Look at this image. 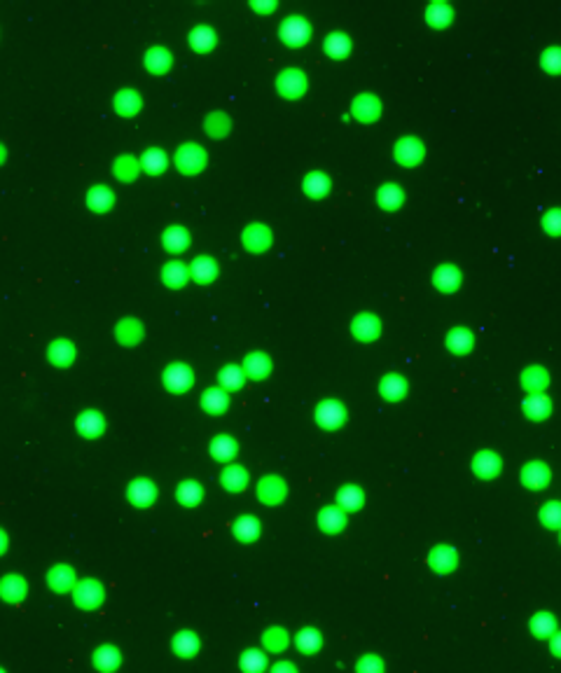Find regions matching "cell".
Listing matches in <instances>:
<instances>
[{
  "instance_id": "obj_53",
  "label": "cell",
  "mask_w": 561,
  "mask_h": 673,
  "mask_svg": "<svg viewBox=\"0 0 561 673\" xmlns=\"http://www.w3.org/2000/svg\"><path fill=\"white\" fill-rule=\"evenodd\" d=\"M257 531H259L257 519H252V517H243V519H238V522H236V536H238V538L250 540V538H255V536H257Z\"/></svg>"
},
{
  "instance_id": "obj_37",
  "label": "cell",
  "mask_w": 561,
  "mask_h": 673,
  "mask_svg": "<svg viewBox=\"0 0 561 673\" xmlns=\"http://www.w3.org/2000/svg\"><path fill=\"white\" fill-rule=\"evenodd\" d=\"M304 189L311 196H323L330 189V180H327V175L325 173H320V171H313V173H309L306 178H304Z\"/></svg>"
},
{
  "instance_id": "obj_58",
  "label": "cell",
  "mask_w": 561,
  "mask_h": 673,
  "mask_svg": "<svg viewBox=\"0 0 561 673\" xmlns=\"http://www.w3.org/2000/svg\"><path fill=\"white\" fill-rule=\"evenodd\" d=\"M5 547H7V538H5V533L0 531V552H5Z\"/></svg>"
},
{
  "instance_id": "obj_3",
  "label": "cell",
  "mask_w": 561,
  "mask_h": 673,
  "mask_svg": "<svg viewBox=\"0 0 561 673\" xmlns=\"http://www.w3.org/2000/svg\"><path fill=\"white\" fill-rule=\"evenodd\" d=\"M393 154H396V159L400 161V164L414 166V164H419V161L424 159V145H421L419 138L407 136V138L398 140L396 147H393Z\"/></svg>"
},
{
  "instance_id": "obj_43",
  "label": "cell",
  "mask_w": 561,
  "mask_h": 673,
  "mask_svg": "<svg viewBox=\"0 0 561 673\" xmlns=\"http://www.w3.org/2000/svg\"><path fill=\"white\" fill-rule=\"evenodd\" d=\"M325 49L334 56V59H342V56L351 49V42H349V38L344 33H332V35H327Z\"/></svg>"
},
{
  "instance_id": "obj_28",
  "label": "cell",
  "mask_w": 561,
  "mask_h": 673,
  "mask_svg": "<svg viewBox=\"0 0 561 673\" xmlns=\"http://www.w3.org/2000/svg\"><path fill=\"white\" fill-rule=\"evenodd\" d=\"M115 108L122 112V115H136V110L140 108V96L138 91L133 89H124L115 96Z\"/></svg>"
},
{
  "instance_id": "obj_40",
  "label": "cell",
  "mask_w": 561,
  "mask_h": 673,
  "mask_svg": "<svg viewBox=\"0 0 561 673\" xmlns=\"http://www.w3.org/2000/svg\"><path fill=\"white\" fill-rule=\"evenodd\" d=\"M201 405L206 407L208 412L220 414L224 407H227V393H224L222 388H210V390H206V395L201 397Z\"/></svg>"
},
{
  "instance_id": "obj_14",
  "label": "cell",
  "mask_w": 561,
  "mask_h": 673,
  "mask_svg": "<svg viewBox=\"0 0 561 673\" xmlns=\"http://www.w3.org/2000/svg\"><path fill=\"white\" fill-rule=\"evenodd\" d=\"M271 369V362H269V355L266 353H248L243 360V372L252 379H264L269 374Z\"/></svg>"
},
{
  "instance_id": "obj_38",
  "label": "cell",
  "mask_w": 561,
  "mask_h": 673,
  "mask_svg": "<svg viewBox=\"0 0 561 673\" xmlns=\"http://www.w3.org/2000/svg\"><path fill=\"white\" fill-rule=\"evenodd\" d=\"M452 7H449L447 3H433L431 7L426 10V17H428V24H433V26H445V24H449L452 21Z\"/></svg>"
},
{
  "instance_id": "obj_51",
  "label": "cell",
  "mask_w": 561,
  "mask_h": 673,
  "mask_svg": "<svg viewBox=\"0 0 561 673\" xmlns=\"http://www.w3.org/2000/svg\"><path fill=\"white\" fill-rule=\"evenodd\" d=\"M543 68L550 73H561V47H550L543 52Z\"/></svg>"
},
{
  "instance_id": "obj_7",
  "label": "cell",
  "mask_w": 561,
  "mask_h": 673,
  "mask_svg": "<svg viewBox=\"0 0 561 673\" xmlns=\"http://www.w3.org/2000/svg\"><path fill=\"white\" fill-rule=\"evenodd\" d=\"M75 601L82 608H94L103 601V587L96 580H84L75 589Z\"/></svg>"
},
{
  "instance_id": "obj_24",
  "label": "cell",
  "mask_w": 561,
  "mask_h": 673,
  "mask_svg": "<svg viewBox=\"0 0 561 673\" xmlns=\"http://www.w3.org/2000/svg\"><path fill=\"white\" fill-rule=\"evenodd\" d=\"M377 199H379V203H381L384 208L393 210V208H400V203L405 201V194H403V189H400V185H391V182H388V185L379 187Z\"/></svg>"
},
{
  "instance_id": "obj_21",
  "label": "cell",
  "mask_w": 561,
  "mask_h": 673,
  "mask_svg": "<svg viewBox=\"0 0 561 673\" xmlns=\"http://www.w3.org/2000/svg\"><path fill=\"white\" fill-rule=\"evenodd\" d=\"M547 381H550V379H547V369H543V367H529L522 372V383L531 395L533 393H543Z\"/></svg>"
},
{
  "instance_id": "obj_32",
  "label": "cell",
  "mask_w": 561,
  "mask_h": 673,
  "mask_svg": "<svg viewBox=\"0 0 561 673\" xmlns=\"http://www.w3.org/2000/svg\"><path fill=\"white\" fill-rule=\"evenodd\" d=\"M77 428H80L82 435H89V437L91 435H98L103 430V416L94 409H87L80 419H77Z\"/></svg>"
},
{
  "instance_id": "obj_30",
  "label": "cell",
  "mask_w": 561,
  "mask_h": 673,
  "mask_svg": "<svg viewBox=\"0 0 561 673\" xmlns=\"http://www.w3.org/2000/svg\"><path fill=\"white\" fill-rule=\"evenodd\" d=\"M73 358H75L73 344L66 341V339L52 341V346H49V360L56 362V365H68L70 360H73Z\"/></svg>"
},
{
  "instance_id": "obj_15",
  "label": "cell",
  "mask_w": 561,
  "mask_h": 673,
  "mask_svg": "<svg viewBox=\"0 0 561 673\" xmlns=\"http://www.w3.org/2000/svg\"><path fill=\"white\" fill-rule=\"evenodd\" d=\"M154 496H157V489H154L152 482L136 480L133 484H129V498L138 505V508H145V505H150V503L154 501Z\"/></svg>"
},
{
  "instance_id": "obj_26",
  "label": "cell",
  "mask_w": 561,
  "mask_h": 673,
  "mask_svg": "<svg viewBox=\"0 0 561 673\" xmlns=\"http://www.w3.org/2000/svg\"><path fill=\"white\" fill-rule=\"evenodd\" d=\"M381 393H384V397H388V400H400L405 395V390H407V381L400 374H386L384 379H381Z\"/></svg>"
},
{
  "instance_id": "obj_17",
  "label": "cell",
  "mask_w": 561,
  "mask_h": 673,
  "mask_svg": "<svg viewBox=\"0 0 561 673\" xmlns=\"http://www.w3.org/2000/svg\"><path fill=\"white\" fill-rule=\"evenodd\" d=\"M473 470L480 477H494L501 470V458L494 451H480L473 461Z\"/></svg>"
},
{
  "instance_id": "obj_20",
  "label": "cell",
  "mask_w": 561,
  "mask_h": 673,
  "mask_svg": "<svg viewBox=\"0 0 561 673\" xmlns=\"http://www.w3.org/2000/svg\"><path fill=\"white\" fill-rule=\"evenodd\" d=\"M524 412L533 419H545L552 412V402L545 393H533L524 400Z\"/></svg>"
},
{
  "instance_id": "obj_10",
  "label": "cell",
  "mask_w": 561,
  "mask_h": 673,
  "mask_svg": "<svg viewBox=\"0 0 561 673\" xmlns=\"http://www.w3.org/2000/svg\"><path fill=\"white\" fill-rule=\"evenodd\" d=\"M241 238H243L245 248H250V250H264L266 245L271 243V231H269V227H266V224L252 222L250 227L243 231Z\"/></svg>"
},
{
  "instance_id": "obj_48",
  "label": "cell",
  "mask_w": 561,
  "mask_h": 673,
  "mask_svg": "<svg viewBox=\"0 0 561 673\" xmlns=\"http://www.w3.org/2000/svg\"><path fill=\"white\" fill-rule=\"evenodd\" d=\"M554 617L552 615H547V613H540V615H536L533 617V622H531V629L536 631V634L540 636V638H545V636H550L552 631H554Z\"/></svg>"
},
{
  "instance_id": "obj_54",
  "label": "cell",
  "mask_w": 561,
  "mask_h": 673,
  "mask_svg": "<svg viewBox=\"0 0 561 673\" xmlns=\"http://www.w3.org/2000/svg\"><path fill=\"white\" fill-rule=\"evenodd\" d=\"M543 229L550 234H561V208H552L543 215Z\"/></svg>"
},
{
  "instance_id": "obj_25",
  "label": "cell",
  "mask_w": 561,
  "mask_h": 673,
  "mask_svg": "<svg viewBox=\"0 0 561 673\" xmlns=\"http://www.w3.org/2000/svg\"><path fill=\"white\" fill-rule=\"evenodd\" d=\"M220 480L224 484V489L241 491V489H245V484H248V475H245V470L241 465H229V468H224Z\"/></svg>"
},
{
  "instance_id": "obj_19",
  "label": "cell",
  "mask_w": 561,
  "mask_h": 673,
  "mask_svg": "<svg viewBox=\"0 0 561 673\" xmlns=\"http://www.w3.org/2000/svg\"><path fill=\"white\" fill-rule=\"evenodd\" d=\"M428 564H431L435 571L447 573V571H452V568L456 566V554H454L452 547H447V545L435 547V550L431 552V557H428Z\"/></svg>"
},
{
  "instance_id": "obj_45",
  "label": "cell",
  "mask_w": 561,
  "mask_h": 673,
  "mask_svg": "<svg viewBox=\"0 0 561 673\" xmlns=\"http://www.w3.org/2000/svg\"><path fill=\"white\" fill-rule=\"evenodd\" d=\"M245 379V372L243 367H236V365H227L222 372H220V383L224 388H238V386L243 383Z\"/></svg>"
},
{
  "instance_id": "obj_44",
  "label": "cell",
  "mask_w": 561,
  "mask_h": 673,
  "mask_svg": "<svg viewBox=\"0 0 561 673\" xmlns=\"http://www.w3.org/2000/svg\"><path fill=\"white\" fill-rule=\"evenodd\" d=\"M189 42H192V47H196V49H210L213 47V42H215V33L210 31L208 26H199V28H194L192 33H189Z\"/></svg>"
},
{
  "instance_id": "obj_4",
  "label": "cell",
  "mask_w": 561,
  "mask_h": 673,
  "mask_svg": "<svg viewBox=\"0 0 561 673\" xmlns=\"http://www.w3.org/2000/svg\"><path fill=\"white\" fill-rule=\"evenodd\" d=\"M280 38H283L288 45H302L309 38V24L302 17H288L283 24H280Z\"/></svg>"
},
{
  "instance_id": "obj_46",
  "label": "cell",
  "mask_w": 561,
  "mask_h": 673,
  "mask_svg": "<svg viewBox=\"0 0 561 673\" xmlns=\"http://www.w3.org/2000/svg\"><path fill=\"white\" fill-rule=\"evenodd\" d=\"M210 451H213L215 458H231V456L236 454V444L234 440L227 437V435H220L217 440H213V444H210Z\"/></svg>"
},
{
  "instance_id": "obj_23",
  "label": "cell",
  "mask_w": 561,
  "mask_h": 673,
  "mask_svg": "<svg viewBox=\"0 0 561 673\" xmlns=\"http://www.w3.org/2000/svg\"><path fill=\"white\" fill-rule=\"evenodd\" d=\"M0 594L5 596L7 601H21L26 596V582L19 575H7L0 582Z\"/></svg>"
},
{
  "instance_id": "obj_39",
  "label": "cell",
  "mask_w": 561,
  "mask_h": 673,
  "mask_svg": "<svg viewBox=\"0 0 561 673\" xmlns=\"http://www.w3.org/2000/svg\"><path fill=\"white\" fill-rule=\"evenodd\" d=\"M173 648H175V652H178L180 657H192L194 652L199 650V641H196L194 634H189V631H182V634L175 636Z\"/></svg>"
},
{
  "instance_id": "obj_59",
  "label": "cell",
  "mask_w": 561,
  "mask_h": 673,
  "mask_svg": "<svg viewBox=\"0 0 561 673\" xmlns=\"http://www.w3.org/2000/svg\"><path fill=\"white\" fill-rule=\"evenodd\" d=\"M0 673H5V671H3V669H0Z\"/></svg>"
},
{
  "instance_id": "obj_47",
  "label": "cell",
  "mask_w": 561,
  "mask_h": 673,
  "mask_svg": "<svg viewBox=\"0 0 561 673\" xmlns=\"http://www.w3.org/2000/svg\"><path fill=\"white\" fill-rule=\"evenodd\" d=\"M241 666H243L245 673H262L264 666H266V659H264L262 652L248 650V652H245V655L241 657Z\"/></svg>"
},
{
  "instance_id": "obj_31",
  "label": "cell",
  "mask_w": 561,
  "mask_h": 673,
  "mask_svg": "<svg viewBox=\"0 0 561 673\" xmlns=\"http://www.w3.org/2000/svg\"><path fill=\"white\" fill-rule=\"evenodd\" d=\"M94 664L101 671H115L119 664V652L112 645H103L94 652Z\"/></svg>"
},
{
  "instance_id": "obj_5",
  "label": "cell",
  "mask_w": 561,
  "mask_h": 673,
  "mask_svg": "<svg viewBox=\"0 0 561 673\" xmlns=\"http://www.w3.org/2000/svg\"><path fill=\"white\" fill-rule=\"evenodd\" d=\"M351 329H353V334L358 336V339L370 341V339H377L379 332H381V322H379L374 313H360L353 318Z\"/></svg>"
},
{
  "instance_id": "obj_11",
  "label": "cell",
  "mask_w": 561,
  "mask_h": 673,
  "mask_svg": "<svg viewBox=\"0 0 561 673\" xmlns=\"http://www.w3.org/2000/svg\"><path fill=\"white\" fill-rule=\"evenodd\" d=\"M379 112H381V101L374 94H360L353 101V115L363 122H370V119H377Z\"/></svg>"
},
{
  "instance_id": "obj_36",
  "label": "cell",
  "mask_w": 561,
  "mask_h": 673,
  "mask_svg": "<svg viewBox=\"0 0 561 673\" xmlns=\"http://www.w3.org/2000/svg\"><path fill=\"white\" fill-rule=\"evenodd\" d=\"M337 503H339V508H344V510H358L363 505V491L353 487V484H349V487H344L339 491Z\"/></svg>"
},
{
  "instance_id": "obj_41",
  "label": "cell",
  "mask_w": 561,
  "mask_h": 673,
  "mask_svg": "<svg viewBox=\"0 0 561 673\" xmlns=\"http://www.w3.org/2000/svg\"><path fill=\"white\" fill-rule=\"evenodd\" d=\"M540 522H543L547 529H561V503L550 501L540 510Z\"/></svg>"
},
{
  "instance_id": "obj_29",
  "label": "cell",
  "mask_w": 561,
  "mask_h": 673,
  "mask_svg": "<svg viewBox=\"0 0 561 673\" xmlns=\"http://www.w3.org/2000/svg\"><path fill=\"white\" fill-rule=\"evenodd\" d=\"M145 66L154 70V73H164V70L171 66V52H166L164 47H152L150 52L145 54Z\"/></svg>"
},
{
  "instance_id": "obj_42",
  "label": "cell",
  "mask_w": 561,
  "mask_h": 673,
  "mask_svg": "<svg viewBox=\"0 0 561 673\" xmlns=\"http://www.w3.org/2000/svg\"><path fill=\"white\" fill-rule=\"evenodd\" d=\"M166 166V154L159 150V147H150L145 154H143V168L150 173H159L164 171Z\"/></svg>"
},
{
  "instance_id": "obj_34",
  "label": "cell",
  "mask_w": 561,
  "mask_h": 673,
  "mask_svg": "<svg viewBox=\"0 0 561 673\" xmlns=\"http://www.w3.org/2000/svg\"><path fill=\"white\" fill-rule=\"evenodd\" d=\"M49 585L59 589V592H66V589L75 585V575L68 566H56L52 568V573H49Z\"/></svg>"
},
{
  "instance_id": "obj_16",
  "label": "cell",
  "mask_w": 561,
  "mask_h": 673,
  "mask_svg": "<svg viewBox=\"0 0 561 673\" xmlns=\"http://www.w3.org/2000/svg\"><path fill=\"white\" fill-rule=\"evenodd\" d=\"M161 278H164L166 285L171 287H180L182 283H187L189 278V266L178 262V259H173V262L164 264V269H161Z\"/></svg>"
},
{
  "instance_id": "obj_33",
  "label": "cell",
  "mask_w": 561,
  "mask_h": 673,
  "mask_svg": "<svg viewBox=\"0 0 561 673\" xmlns=\"http://www.w3.org/2000/svg\"><path fill=\"white\" fill-rule=\"evenodd\" d=\"M164 245L168 250H182L189 245V234L185 229L180 227V224H173V227H168L164 231Z\"/></svg>"
},
{
  "instance_id": "obj_27",
  "label": "cell",
  "mask_w": 561,
  "mask_h": 673,
  "mask_svg": "<svg viewBox=\"0 0 561 673\" xmlns=\"http://www.w3.org/2000/svg\"><path fill=\"white\" fill-rule=\"evenodd\" d=\"M87 201H89V208H94V210H105V208H110V206H112V201H115V194H112L110 189L105 187V185H96V187H91V189H89Z\"/></svg>"
},
{
  "instance_id": "obj_50",
  "label": "cell",
  "mask_w": 561,
  "mask_h": 673,
  "mask_svg": "<svg viewBox=\"0 0 561 673\" xmlns=\"http://www.w3.org/2000/svg\"><path fill=\"white\" fill-rule=\"evenodd\" d=\"M178 498H180V503H185V505H194V503L201 498V489H199V484H196V482H182L180 487H178Z\"/></svg>"
},
{
  "instance_id": "obj_56",
  "label": "cell",
  "mask_w": 561,
  "mask_h": 673,
  "mask_svg": "<svg viewBox=\"0 0 561 673\" xmlns=\"http://www.w3.org/2000/svg\"><path fill=\"white\" fill-rule=\"evenodd\" d=\"M273 673H295V666L290 662H280L273 666Z\"/></svg>"
},
{
  "instance_id": "obj_35",
  "label": "cell",
  "mask_w": 561,
  "mask_h": 673,
  "mask_svg": "<svg viewBox=\"0 0 561 673\" xmlns=\"http://www.w3.org/2000/svg\"><path fill=\"white\" fill-rule=\"evenodd\" d=\"M344 512H342V508H325L318 515V524H320V529H325V531H339L342 526H344Z\"/></svg>"
},
{
  "instance_id": "obj_6",
  "label": "cell",
  "mask_w": 561,
  "mask_h": 673,
  "mask_svg": "<svg viewBox=\"0 0 561 673\" xmlns=\"http://www.w3.org/2000/svg\"><path fill=\"white\" fill-rule=\"evenodd\" d=\"M192 379H194L192 369L182 362H175V365H171V367H166V372H164V383L171 390H178V393L189 388V386H192Z\"/></svg>"
},
{
  "instance_id": "obj_18",
  "label": "cell",
  "mask_w": 561,
  "mask_h": 673,
  "mask_svg": "<svg viewBox=\"0 0 561 673\" xmlns=\"http://www.w3.org/2000/svg\"><path fill=\"white\" fill-rule=\"evenodd\" d=\"M217 273V264L213 257H196L189 264V276H194L199 283H210Z\"/></svg>"
},
{
  "instance_id": "obj_9",
  "label": "cell",
  "mask_w": 561,
  "mask_h": 673,
  "mask_svg": "<svg viewBox=\"0 0 561 673\" xmlns=\"http://www.w3.org/2000/svg\"><path fill=\"white\" fill-rule=\"evenodd\" d=\"M550 477L552 473L545 463H529V465L522 470V482L529 489H545L547 484H550Z\"/></svg>"
},
{
  "instance_id": "obj_13",
  "label": "cell",
  "mask_w": 561,
  "mask_h": 673,
  "mask_svg": "<svg viewBox=\"0 0 561 673\" xmlns=\"http://www.w3.org/2000/svg\"><path fill=\"white\" fill-rule=\"evenodd\" d=\"M433 283L438 285L440 290H456L461 283V271L456 269L454 264H442L433 273Z\"/></svg>"
},
{
  "instance_id": "obj_1",
  "label": "cell",
  "mask_w": 561,
  "mask_h": 673,
  "mask_svg": "<svg viewBox=\"0 0 561 673\" xmlns=\"http://www.w3.org/2000/svg\"><path fill=\"white\" fill-rule=\"evenodd\" d=\"M175 164H178L182 173H196V171H201L203 164H206V152H203L201 145H196V143L180 145L178 152H175Z\"/></svg>"
},
{
  "instance_id": "obj_49",
  "label": "cell",
  "mask_w": 561,
  "mask_h": 673,
  "mask_svg": "<svg viewBox=\"0 0 561 673\" xmlns=\"http://www.w3.org/2000/svg\"><path fill=\"white\" fill-rule=\"evenodd\" d=\"M297 648H302L304 652H313L320 648V634L313 629H304L302 634H297Z\"/></svg>"
},
{
  "instance_id": "obj_12",
  "label": "cell",
  "mask_w": 561,
  "mask_h": 673,
  "mask_svg": "<svg viewBox=\"0 0 561 673\" xmlns=\"http://www.w3.org/2000/svg\"><path fill=\"white\" fill-rule=\"evenodd\" d=\"M257 496L262 498L264 503L276 505L278 501H283V496H285V482L278 480V477H273V475L264 477V480L259 482Z\"/></svg>"
},
{
  "instance_id": "obj_22",
  "label": "cell",
  "mask_w": 561,
  "mask_h": 673,
  "mask_svg": "<svg viewBox=\"0 0 561 673\" xmlns=\"http://www.w3.org/2000/svg\"><path fill=\"white\" fill-rule=\"evenodd\" d=\"M447 346L454 351V353H468L473 348V332L466 327H454L452 332L447 334Z\"/></svg>"
},
{
  "instance_id": "obj_55",
  "label": "cell",
  "mask_w": 561,
  "mask_h": 673,
  "mask_svg": "<svg viewBox=\"0 0 561 673\" xmlns=\"http://www.w3.org/2000/svg\"><path fill=\"white\" fill-rule=\"evenodd\" d=\"M358 671L360 673H381L384 664H381V659L374 655H365L360 662H358Z\"/></svg>"
},
{
  "instance_id": "obj_2",
  "label": "cell",
  "mask_w": 561,
  "mask_h": 673,
  "mask_svg": "<svg viewBox=\"0 0 561 673\" xmlns=\"http://www.w3.org/2000/svg\"><path fill=\"white\" fill-rule=\"evenodd\" d=\"M276 87L283 96L297 98L304 94V89H306V75L297 68H285L283 73H278Z\"/></svg>"
},
{
  "instance_id": "obj_8",
  "label": "cell",
  "mask_w": 561,
  "mask_h": 673,
  "mask_svg": "<svg viewBox=\"0 0 561 673\" xmlns=\"http://www.w3.org/2000/svg\"><path fill=\"white\" fill-rule=\"evenodd\" d=\"M344 416H346V412H344V407L339 402H334V400H325V402L318 405V409H316V419L325 428H339Z\"/></svg>"
},
{
  "instance_id": "obj_52",
  "label": "cell",
  "mask_w": 561,
  "mask_h": 673,
  "mask_svg": "<svg viewBox=\"0 0 561 673\" xmlns=\"http://www.w3.org/2000/svg\"><path fill=\"white\" fill-rule=\"evenodd\" d=\"M206 129L213 133V136H222V133H227V129H229L227 115H222V112H213V115L206 119Z\"/></svg>"
},
{
  "instance_id": "obj_57",
  "label": "cell",
  "mask_w": 561,
  "mask_h": 673,
  "mask_svg": "<svg viewBox=\"0 0 561 673\" xmlns=\"http://www.w3.org/2000/svg\"><path fill=\"white\" fill-rule=\"evenodd\" d=\"M552 650H554V655L561 657V634H557L552 638Z\"/></svg>"
}]
</instances>
